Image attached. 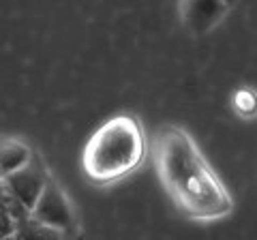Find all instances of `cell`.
<instances>
[{
    "label": "cell",
    "instance_id": "obj_1",
    "mask_svg": "<svg viewBox=\"0 0 257 240\" xmlns=\"http://www.w3.org/2000/svg\"><path fill=\"white\" fill-rule=\"evenodd\" d=\"M152 165L182 217L212 223L234 212V197L187 129L178 125L161 127L152 140Z\"/></svg>",
    "mask_w": 257,
    "mask_h": 240
},
{
    "label": "cell",
    "instance_id": "obj_2",
    "mask_svg": "<svg viewBox=\"0 0 257 240\" xmlns=\"http://www.w3.org/2000/svg\"><path fill=\"white\" fill-rule=\"evenodd\" d=\"M148 142L140 116L120 111L96 127L82 150V172L94 187L122 182L142 167Z\"/></svg>",
    "mask_w": 257,
    "mask_h": 240
},
{
    "label": "cell",
    "instance_id": "obj_3",
    "mask_svg": "<svg viewBox=\"0 0 257 240\" xmlns=\"http://www.w3.org/2000/svg\"><path fill=\"white\" fill-rule=\"evenodd\" d=\"M28 221L35 223V225L62 231V234H67L73 240L79 234V221H77L75 206L52 174L45 180V187L41 191V195H39L37 204L28 212Z\"/></svg>",
    "mask_w": 257,
    "mask_h": 240
},
{
    "label": "cell",
    "instance_id": "obj_4",
    "mask_svg": "<svg viewBox=\"0 0 257 240\" xmlns=\"http://www.w3.org/2000/svg\"><path fill=\"white\" fill-rule=\"evenodd\" d=\"M47 178H50V172L45 170L41 159L35 157L26 167H22V170H18L11 176H7L3 180V189L20 208L30 212L32 206L37 204L39 195H41Z\"/></svg>",
    "mask_w": 257,
    "mask_h": 240
},
{
    "label": "cell",
    "instance_id": "obj_5",
    "mask_svg": "<svg viewBox=\"0 0 257 240\" xmlns=\"http://www.w3.org/2000/svg\"><path fill=\"white\" fill-rule=\"evenodd\" d=\"M231 9L221 0H178L182 26L193 37L210 35Z\"/></svg>",
    "mask_w": 257,
    "mask_h": 240
},
{
    "label": "cell",
    "instance_id": "obj_6",
    "mask_svg": "<svg viewBox=\"0 0 257 240\" xmlns=\"http://www.w3.org/2000/svg\"><path fill=\"white\" fill-rule=\"evenodd\" d=\"M35 157V150L26 140L13 138V135L0 138V180L26 167Z\"/></svg>",
    "mask_w": 257,
    "mask_h": 240
},
{
    "label": "cell",
    "instance_id": "obj_7",
    "mask_svg": "<svg viewBox=\"0 0 257 240\" xmlns=\"http://www.w3.org/2000/svg\"><path fill=\"white\" fill-rule=\"evenodd\" d=\"M231 109L244 120L255 118V92L248 88H238L231 94Z\"/></svg>",
    "mask_w": 257,
    "mask_h": 240
},
{
    "label": "cell",
    "instance_id": "obj_8",
    "mask_svg": "<svg viewBox=\"0 0 257 240\" xmlns=\"http://www.w3.org/2000/svg\"><path fill=\"white\" fill-rule=\"evenodd\" d=\"M221 3H223V5H227V7H229V9H234V7H236V3H238V0H221Z\"/></svg>",
    "mask_w": 257,
    "mask_h": 240
},
{
    "label": "cell",
    "instance_id": "obj_9",
    "mask_svg": "<svg viewBox=\"0 0 257 240\" xmlns=\"http://www.w3.org/2000/svg\"><path fill=\"white\" fill-rule=\"evenodd\" d=\"M0 240H3V238H0Z\"/></svg>",
    "mask_w": 257,
    "mask_h": 240
}]
</instances>
